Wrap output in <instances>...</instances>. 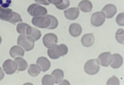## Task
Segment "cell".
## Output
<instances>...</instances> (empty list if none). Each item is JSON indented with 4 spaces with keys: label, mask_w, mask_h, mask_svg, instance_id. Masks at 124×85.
I'll return each mask as SVG.
<instances>
[{
    "label": "cell",
    "mask_w": 124,
    "mask_h": 85,
    "mask_svg": "<svg viewBox=\"0 0 124 85\" xmlns=\"http://www.w3.org/2000/svg\"><path fill=\"white\" fill-rule=\"evenodd\" d=\"M17 43L18 45L22 46L26 51L32 50L35 45V41L32 38L23 35L18 36Z\"/></svg>",
    "instance_id": "1"
},
{
    "label": "cell",
    "mask_w": 124,
    "mask_h": 85,
    "mask_svg": "<svg viewBox=\"0 0 124 85\" xmlns=\"http://www.w3.org/2000/svg\"><path fill=\"white\" fill-rule=\"evenodd\" d=\"M100 69V64L97 59H91L87 61L84 67L85 72L90 75L97 74Z\"/></svg>",
    "instance_id": "2"
},
{
    "label": "cell",
    "mask_w": 124,
    "mask_h": 85,
    "mask_svg": "<svg viewBox=\"0 0 124 85\" xmlns=\"http://www.w3.org/2000/svg\"><path fill=\"white\" fill-rule=\"evenodd\" d=\"M32 23L36 27L40 28H49L51 24V20L49 15L45 16H39L33 17Z\"/></svg>",
    "instance_id": "3"
},
{
    "label": "cell",
    "mask_w": 124,
    "mask_h": 85,
    "mask_svg": "<svg viewBox=\"0 0 124 85\" xmlns=\"http://www.w3.org/2000/svg\"><path fill=\"white\" fill-rule=\"evenodd\" d=\"M27 11L30 15L34 17L44 16L47 13L45 7L36 4L30 5L28 8Z\"/></svg>",
    "instance_id": "4"
},
{
    "label": "cell",
    "mask_w": 124,
    "mask_h": 85,
    "mask_svg": "<svg viewBox=\"0 0 124 85\" xmlns=\"http://www.w3.org/2000/svg\"><path fill=\"white\" fill-rule=\"evenodd\" d=\"M58 40L57 36L53 33L46 34L43 38V44L45 47L49 49L56 46Z\"/></svg>",
    "instance_id": "5"
},
{
    "label": "cell",
    "mask_w": 124,
    "mask_h": 85,
    "mask_svg": "<svg viewBox=\"0 0 124 85\" xmlns=\"http://www.w3.org/2000/svg\"><path fill=\"white\" fill-rule=\"evenodd\" d=\"M106 17L102 12H98L94 13L91 18L92 25L95 27H99L102 25L105 21Z\"/></svg>",
    "instance_id": "6"
},
{
    "label": "cell",
    "mask_w": 124,
    "mask_h": 85,
    "mask_svg": "<svg viewBox=\"0 0 124 85\" xmlns=\"http://www.w3.org/2000/svg\"><path fill=\"white\" fill-rule=\"evenodd\" d=\"M3 69L7 75H12L16 71L18 68L17 63L10 59H8L3 64Z\"/></svg>",
    "instance_id": "7"
},
{
    "label": "cell",
    "mask_w": 124,
    "mask_h": 85,
    "mask_svg": "<svg viewBox=\"0 0 124 85\" xmlns=\"http://www.w3.org/2000/svg\"><path fill=\"white\" fill-rule=\"evenodd\" d=\"M113 56L109 52L101 54L98 57L97 60L102 66L108 67L110 64L113 60Z\"/></svg>",
    "instance_id": "8"
},
{
    "label": "cell",
    "mask_w": 124,
    "mask_h": 85,
    "mask_svg": "<svg viewBox=\"0 0 124 85\" xmlns=\"http://www.w3.org/2000/svg\"><path fill=\"white\" fill-rule=\"evenodd\" d=\"M14 13L10 9L0 6V19L11 23L14 17Z\"/></svg>",
    "instance_id": "9"
},
{
    "label": "cell",
    "mask_w": 124,
    "mask_h": 85,
    "mask_svg": "<svg viewBox=\"0 0 124 85\" xmlns=\"http://www.w3.org/2000/svg\"><path fill=\"white\" fill-rule=\"evenodd\" d=\"M102 12L104 14L105 17L108 19L111 18L117 13V9L113 4H107L102 9Z\"/></svg>",
    "instance_id": "10"
},
{
    "label": "cell",
    "mask_w": 124,
    "mask_h": 85,
    "mask_svg": "<svg viewBox=\"0 0 124 85\" xmlns=\"http://www.w3.org/2000/svg\"><path fill=\"white\" fill-rule=\"evenodd\" d=\"M65 17L70 20L77 19L79 15V11L77 7H71L64 11Z\"/></svg>",
    "instance_id": "11"
},
{
    "label": "cell",
    "mask_w": 124,
    "mask_h": 85,
    "mask_svg": "<svg viewBox=\"0 0 124 85\" xmlns=\"http://www.w3.org/2000/svg\"><path fill=\"white\" fill-rule=\"evenodd\" d=\"M95 42V37L92 33L85 34L82 37L81 42L83 46L89 47L93 44Z\"/></svg>",
    "instance_id": "12"
},
{
    "label": "cell",
    "mask_w": 124,
    "mask_h": 85,
    "mask_svg": "<svg viewBox=\"0 0 124 85\" xmlns=\"http://www.w3.org/2000/svg\"><path fill=\"white\" fill-rule=\"evenodd\" d=\"M25 34L31 37L35 41L38 40L41 36L40 31L30 25L27 27Z\"/></svg>",
    "instance_id": "13"
},
{
    "label": "cell",
    "mask_w": 124,
    "mask_h": 85,
    "mask_svg": "<svg viewBox=\"0 0 124 85\" xmlns=\"http://www.w3.org/2000/svg\"><path fill=\"white\" fill-rule=\"evenodd\" d=\"M82 31V29L81 25L77 23H73L71 24L69 28L70 34L74 37H78L80 35Z\"/></svg>",
    "instance_id": "14"
},
{
    "label": "cell",
    "mask_w": 124,
    "mask_h": 85,
    "mask_svg": "<svg viewBox=\"0 0 124 85\" xmlns=\"http://www.w3.org/2000/svg\"><path fill=\"white\" fill-rule=\"evenodd\" d=\"M36 63L40 67L44 72L48 70L51 67V63L47 58L45 57H40L37 59Z\"/></svg>",
    "instance_id": "15"
},
{
    "label": "cell",
    "mask_w": 124,
    "mask_h": 85,
    "mask_svg": "<svg viewBox=\"0 0 124 85\" xmlns=\"http://www.w3.org/2000/svg\"><path fill=\"white\" fill-rule=\"evenodd\" d=\"M113 60L110 64V66L114 69H117L122 65L123 63V58L120 54H115L112 55Z\"/></svg>",
    "instance_id": "16"
},
{
    "label": "cell",
    "mask_w": 124,
    "mask_h": 85,
    "mask_svg": "<svg viewBox=\"0 0 124 85\" xmlns=\"http://www.w3.org/2000/svg\"><path fill=\"white\" fill-rule=\"evenodd\" d=\"M48 56L52 59H58L61 56V52L59 45H56L47 50Z\"/></svg>",
    "instance_id": "17"
},
{
    "label": "cell",
    "mask_w": 124,
    "mask_h": 85,
    "mask_svg": "<svg viewBox=\"0 0 124 85\" xmlns=\"http://www.w3.org/2000/svg\"><path fill=\"white\" fill-rule=\"evenodd\" d=\"M78 7L82 11L88 13L92 11L93 6L90 1L88 0H83L80 2Z\"/></svg>",
    "instance_id": "18"
},
{
    "label": "cell",
    "mask_w": 124,
    "mask_h": 85,
    "mask_svg": "<svg viewBox=\"0 0 124 85\" xmlns=\"http://www.w3.org/2000/svg\"><path fill=\"white\" fill-rule=\"evenodd\" d=\"M10 55L13 58L19 57H23L24 55V51L20 46H15L11 48Z\"/></svg>",
    "instance_id": "19"
},
{
    "label": "cell",
    "mask_w": 124,
    "mask_h": 85,
    "mask_svg": "<svg viewBox=\"0 0 124 85\" xmlns=\"http://www.w3.org/2000/svg\"><path fill=\"white\" fill-rule=\"evenodd\" d=\"M51 74L54 77V82L56 84L61 82L64 77V72L60 69L55 70L52 72Z\"/></svg>",
    "instance_id": "20"
},
{
    "label": "cell",
    "mask_w": 124,
    "mask_h": 85,
    "mask_svg": "<svg viewBox=\"0 0 124 85\" xmlns=\"http://www.w3.org/2000/svg\"><path fill=\"white\" fill-rule=\"evenodd\" d=\"M41 71V69L38 65L32 64L30 65L28 69V73L31 76L36 77L39 74Z\"/></svg>",
    "instance_id": "21"
},
{
    "label": "cell",
    "mask_w": 124,
    "mask_h": 85,
    "mask_svg": "<svg viewBox=\"0 0 124 85\" xmlns=\"http://www.w3.org/2000/svg\"><path fill=\"white\" fill-rule=\"evenodd\" d=\"M15 61L17 63L18 70L19 71H24L26 70L28 67V64L26 61L21 57H16Z\"/></svg>",
    "instance_id": "22"
},
{
    "label": "cell",
    "mask_w": 124,
    "mask_h": 85,
    "mask_svg": "<svg viewBox=\"0 0 124 85\" xmlns=\"http://www.w3.org/2000/svg\"><path fill=\"white\" fill-rule=\"evenodd\" d=\"M115 37L116 41L119 43L124 44V31L122 28H119L116 31Z\"/></svg>",
    "instance_id": "23"
},
{
    "label": "cell",
    "mask_w": 124,
    "mask_h": 85,
    "mask_svg": "<svg viewBox=\"0 0 124 85\" xmlns=\"http://www.w3.org/2000/svg\"><path fill=\"white\" fill-rule=\"evenodd\" d=\"M54 80L52 76L49 75H45L42 79V82L43 85H54Z\"/></svg>",
    "instance_id": "24"
},
{
    "label": "cell",
    "mask_w": 124,
    "mask_h": 85,
    "mask_svg": "<svg viewBox=\"0 0 124 85\" xmlns=\"http://www.w3.org/2000/svg\"><path fill=\"white\" fill-rule=\"evenodd\" d=\"M29 26L25 23H20L17 25L16 30L17 32L21 34H25L27 27Z\"/></svg>",
    "instance_id": "25"
},
{
    "label": "cell",
    "mask_w": 124,
    "mask_h": 85,
    "mask_svg": "<svg viewBox=\"0 0 124 85\" xmlns=\"http://www.w3.org/2000/svg\"><path fill=\"white\" fill-rule=\"evenodd\" d=\"M51 20V24L49 29H54L57 27L58 25V22L56 17L53 15H49Z\"/></svg>",
    "instance_id": "26"
},
{
    "label": "cell",
    "mask_w": 124,
    "mask_h": 85,
    "mask_svg": "<svg viewBox=\"0 0 124 85\" xmlns=\"http://www.w3.org/2000/svg\"><path fill=\"white\" fill-rule=\"evenodd\" d=\"M120 82L118 78L116 76H113L108 79L107 83V85H119Z\"/></svg>",
    "instance_id": "27"
},
{
    "label": "cell",
    "mask_w": 124,
    "mask_h": 85,
    "mask_svg": "<svg viewBox=\"0 0 124 85\" xmlns=\"http://www.w3.org/2000/svg\"><path fill=\"white\" fill-rule=\"evenodd\" d=\"M70 5V2L69 0H63V2L60 4L56 5V7L58 9L63 10L67 8Z\"/></svg>",
    "instance_id": "28"
},
{
    "label": "cell",
    "mask_w": 124,
    "mask_h": 85,
    "mask_svg": "<svg viewBox=\"0 0 124 85\" xmlns=\"http://www.w3.org/2000/svg\"><path fill=\"white\" fill-rule=\"evenodd\" d=\"M124 13L118 14L116 18V21L119 26H123L124 25Z\"/></svg>",
    "instance_id": "29"
},
{
    "label": "cell",
    "mask_w": 124,
    "mask_h": 85,
    "mask_svg": "<svg viewBox=\"0 0 124 85\" xmlns=\"http://www.w3.org/2000/svg\"><path fill=\"white\" fill-rule=\"evenodd\" d=\"M22 21H23V20H22L20 15L17 13L14 12V17H13V19L11 23L15 25L16 23L18 22Z\"/></svg>",
    "instance_id": "30"
},
{
    "label": "cell",
    "mask_w": 124,
    "mask_h": 85,
    "mask_svg": "<svg viewBox=\"0 0 124 85\" xmlns=\"http://www.w3.org/2000/svg\"><path fill=\"white\" fill-rule=\"evenodd\" d=\"M60 47L61 56H63L67 54L68 49L67 46L64 44H61L59 45Z\"/></svg>",
    "instance_id": "31"
},
{
    "label": "cell",
    "mask_w": 124,
    "mask_h": 85,
    "mask_svg": "<svg viewBox=\"0 0 124 85\" xmlns=\"http://www.w3.org/2000/svg\"><path fill=\"white\" fill-rule=\"evenodd\" d=\"M36 3L45 5H49L50 3L47 0H35Z\"/></svg>",
    "instance_id": "32"
},
{
    "label": "cell",
    "mask_w": 124,
    "mask_h": 85,
    "mask_svg": "<svg viewBox=\"0 0 124 85\" xmlns=\"http://www.w3.org/2000/svg\"><path fill=\"white\" fill-rule=\"evenodd\" d=\"M50 3L54 4L55 6L60 4L63 2V0H47Z\"/></svg>",
    "instance_id": "33"
},
{
    "label": "cell",
    "mask_w": 124,
    "mask_h": 85,
    "mask_svg": "<svg viewBox=\"0 0 124 85\" xmlns=\"http://www.w3.org/2000/svg\"><path fill=\"white\" fill-rule=\"evenodd\" d=\"M5 76L4 73L3 72L1 68L0 67V81L4 78Z\"/></svg>",
    "instance_id": "34"
},
{
    "label": "cell",
    "mask_w": 124,
    "mask_h": 85,
    "mask_svg": "<svg viewBox=\"0 0 124 85\" xmlns=\"http://www.w3.org/2000/svg\"><path fill=\"white\" fill-rule=\"evenodd\" d=\"M9 4L7 2H6V3L1 4L2 7L4 8H6L8 7L9 6Z\"/></svg>",
    "instance_id": "35"
},
{
    "label": "cell",
    "mask_w": 124,
    "mask_h": 85,
    "mask_svg": "<svg viewBox=\"0 0 124 85\" xmlns=\"http://www.w3.org/2000/svg\"><path fill=\"white\" fill-rule=\"evenodd\" d=\"M6 2H7V3H9V4H10L11 3V0H7Z\"/></svg>",
    "instance_id": "36"
},
{
    "label": "cell",
    "mask_w": 124,
    "mask_h": 85,
    "mask_svg": "<svg viewBox=\"0 0 124 85\" xmlns=\"http://www.w3.org/2000/svg\"><path fill=\"white\" fill-rule=\"evenodd\" d=\"M3 0H0V5H1L2 4H3Z\"/></svg>",
    "instance_id": "37"
},
{
    "label": "cell",
    "mask_w": 124,
    "mask_h": 85,
    "mask_svg": "<svg viewBox=\"0 0 124 85\" xmlns=\"http://www.w3.org/2000/svg\"><path fill=\"white\" fill-rule=\"evenodd\" d=\"M2 41V39L1 37V36H0V45Z\"/></svg>",
    "instance_id": "38"
}]
</instances>
